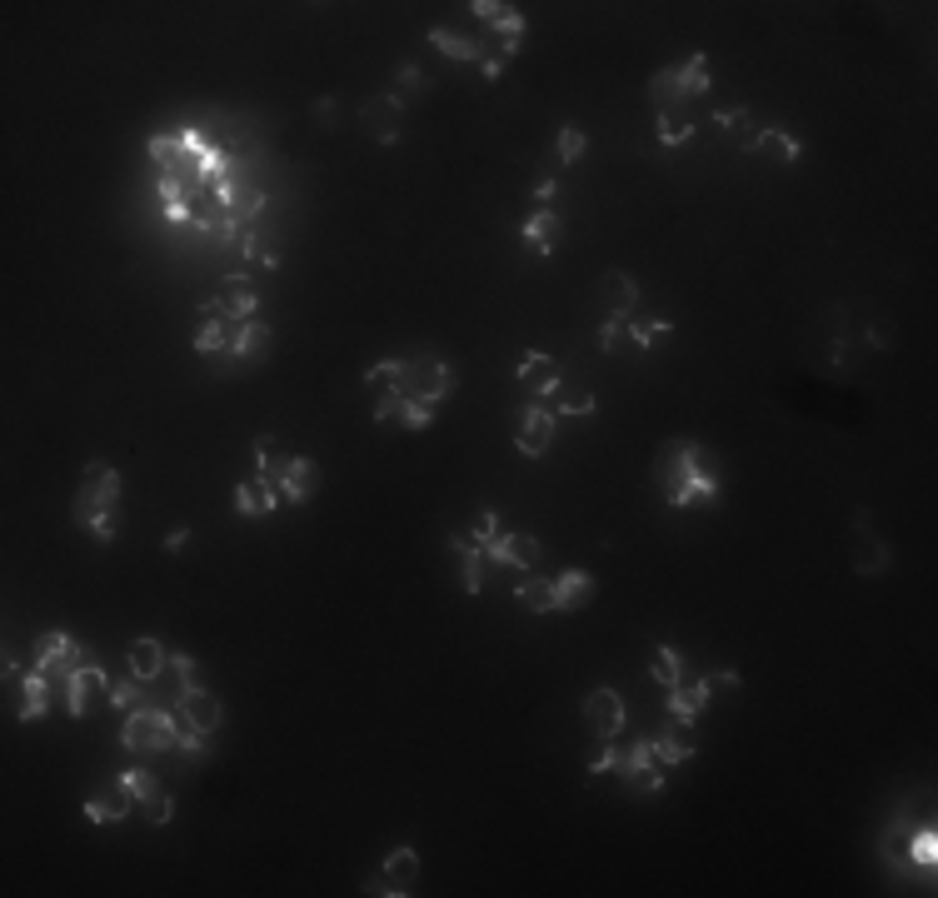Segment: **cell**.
Masks as SVG:
<instances>
[{
  "instance_id": "1",
  "label": "cell",
  "mask_w": 938,
  "mask_h": 898,
  "mask_svg": "<svg viewBox=\"0 0 938 898\" xmlns=\"http://www.w3.org/2000/svg\"><path fill=\"white\" fill-rule=\"evenodd\" d=\"M120 744L130 754H170V749H180V719H175V709L145 704V709L125 714Z\"/></svg>"
},
{
  "instance_id": "2",
  "label": "cell",
  "mask_w": 938,
  "mask_h": 898,
  "mask_svg": "<svg viewBox=\"0 0 938 898\" xmlns=\"http://www.w3.org/2000/svg\"><path fill=\"white\" fill-rule=\"evenodd\" d=\"M390 390H400L405 400H420V405L435 410V405L455 390V370H450L445 360H430V355H420V360H400Z\"/></svg>"
},
{
  "instance_id": "3",
  "label": "cell",
  "mask_w": 938,
  "mask_h": 898,
  "mask_svg": "<svg viewBox=\"0 0 938 898\" xmlns=\"http://www.w3.org/2000/svg\"><path fill=\"white\" fill-rule=\"evenodd\" d=\"M699 469H704V449L694 445V440H669V445L659 449V459H654V479H659V489H664L669 504L679 499V489H684Z\"/></svg>"
},
{
  "instance_id": "4",
  "label": "cell",
  "mask_w": 938,
  "mask_h": 898,
  "mask_svg": "<svg viewBox=\"0 0 938 898\" xmlns=\"http://www.w3.org/2000/svg\"><path fill=\"white\" fill-rule=\"evenodd\" d=\"M260 479H270V484L280 489V499L300 504V499H310V494L320 489V464H315V459H275Z\"/></svg>"
},
{
  "instance_id": "5",
  "label": "cell",
  "mask_w": 938,
  "mask_h": 898,
  "mask_svg": "<svg viewBox=\"0 0 938 898\" xmlns=\"http://www.w3.org/2000/svg\"><path fill=\"white\" fill-rule=\"evenodd\" d=\"M115 499H120V474L105 464H85V489L75 499V519L90 524L100 509H115Z\"/></svg>"
},
{
  "instance_id": "6",
  "label": "cell",
  "mask_w": 938,
  "mask_h": 898,
  "mask_svg": "<svg viewBox=\"0 0 938 898\" xmlns=\"http://www.w3.org/2000/svg\"><path fill=\"white\" fill-rule=\"evenodd\" d=\"M584 719H589V729L599 734V744L619 739V729H624V699H619V689H609V684L589 689V699H584Z\"/></svg>"
},
{
  "instance_id": "7",
  "label": "cell",
  "mask_w": 938,
  "mask_h": 898,
  "mask_svg": "<svg viewBox=\"0 0 938 898\" xmlns=\"http://www.w3.org/2000/svg\"><path fill=\"white\" fill-rule=\"evenodd\" d=\"M514 445H519V454H529V459L549 454V445H554V415H549L544 400H534V405L519 415V435H514Z\"/></svg>"
},
{
  "instance_id": "8",
  "label": "cell",
  "mask_w": 938,
  "mask_h": 898,
  "mask_svg": "<svg viewBox=\"0 0 938 898\" xmlns=\"http://www.w3.org/2000/svg\"><path fill=\"white\" fill-rule=\"evenodd\" d=\"M360 120H365L370 140H380V145H395V140H400V125H405V105H400L395 95H375V100H365Z\"/></svg>"
},
{
  "instance_id": "9",
  "label": "cell",
  "mask_w": 938,
  "mask_h": 898,
  "mask_svg": "<svg viewBox=\"0 0 938 898\" xmlns=\"http://www.w3.org/2000/svg\"><path fill=\"white\" fill-rule=\"evenodd\" d=\"M175 719L180 724H190V729H200V734H215L220 729V699L215 694H205V689H185V694H175Z\"/></svg>"
},
{
  "instance_id": "10",
  "label": "cell",
  "mask_w": 938,
  "mask_h": 898,
  "mask_svg": "<svg viewBox=\"0 0 938 898\" xmlns=\"http://www.w3.org/2000/svg\"><path fill=\"white\" fill-rule=\"evenodd\" d=\"M484 559L504 564V569H534L539 564V539H529V534H494L484 544Z\"/></svg>"
},
{
  "instance_id": "11",
  "label": "cell",
  "mask_w": 938,
  "mask_h": 898,
  "mask_svg": "<svg viewBox=\"0 0 938 898\" xmlns=\"http://www.w3.org/2000/svg\"><path fill=\"white\" fill-rule=\"evenodd\" d=\"M95 694H105V699H110V679H105V674H100L95 664H85V669H75V674H70V684L60 689V699H65V709H70V719H80V714L90 709V699H95Z\"/></svg>"
},
{
  "instance_id": "12",
  "label": "cell",
  "mask_w": 938,
  "mask_h": 898,
  "mask_svg": "<svg viewBox=\"0 0 938 898\" xmlns=\"http://www.w3.org/2000/svg\"><path fill=\"white\" fill-rule=\"evenodd\" d=\"M375 420H380V425L400 420V425H410V430H430L435 410H430V405H420V400H405L400 390H390V395H380V405H375Z\"/></svg>"
},
{
  "instance_id": "13",
  "label": "cell",
  "mask_w": 938,
  "mask_h": 898,
  "mask_svg": "<svg viewBox=\"0 0 938 898\" xmlns=\"http://www.w3.org/2000/svg\"><path fill=\"white\" fill-rule=\"evenodd\" d=\"M215 305H220V315H230V320H250V315H255V305H260V295H255L250 275H225V280H220Z\"/></svg>"
},
{
  "instance_id": "14",
  "label": "cell",
  "mask_w": 938,
  "mask_h": 898,
  "mask_svg": "<svg viewBox=\"0 0 938 898\" xmlns=\"http://www.w3.org/2000/svg\"><path fill=\"white\" fill-rule=\"evenodd\" d=\"M524 240H529L534 255H554L559 240H564V215L559 210H534L529 225H524Z\"/></svg>"
},
{
  "instance_id": "15",
  "label": "cell",
  "mask_w": 938,
  "mask_h": 898,
  "mask_svg": "<svg viewBox=\"0 0 938 898\" xmlns=\"http://www.w3.org/2000/svg\"><path fill=\"white\" fill-rule=\"evenodd\" d=\"M20 704H15V719H25V724H35V719H45V709H50V694H55V684L40 674V669H25V679H20Z\"/></svg>"
},
{
  "instance_id": "16",
  "label": "cell",
  "mask_w": 938,
  "mask_h": 898,
  "mask_svg": "<svg viewBox=\"0 0 938 898\" xmlns=\"http://www.w3.org/2000/svg\"><path fill=\"white\" fill-rule=\"evenodd\" d=\"M130 804H135L130 784H125V779H115L105 794H95V799L85 804V814H90V824H115V819H125V814H130Z\"/></svg>"
},
{
  "instance_id": "17",
  "label": "cell",
  "mask_w": 938,
  "mask_h": 898,
  "mask_svg": "<svg viewBox=\"0 0 938 898\" xmlns=\"http://www.w3.org/2000/svg\"><path fill=\"white\" fill-rule=\"evenodd\" d=\"M270 325H255V320H245V325H235V340H230V360H240V365H255L260 355H270Z\"/></svg>"
},
{
  "instance_id": "18",
  "label": "cell",
  "mask_w": 938,
  "mask_h": 898,
  "mask_svg": "<svg viewBox=\"0 0 938 898\" xmlns=\"http://www.w3.org/2000/svg\"><path fill=\"white\" fill-rule=\"evenodd\" d=\"M749 155H764V160H774V165H784V170H789V165H794V160L804 155V145H799V140H794L789 130H759V135H754V150H749Z\"/></svg>"
},
{
  "instance_id": "19",
  "label": "cell",
  "mask_w": 938,
  "mask_h": 898,
  "mask_svg": "<svg viewBox=\"0 0 938 898\" xmlns=\"http://www.w3.org/2000/svg\"><path fill=\"white\" fill-rule=\"evenodd\" d=\"M599 290H604L609 315H624V320H629V310L639 305V285H634V275H624V270H604Z\"/></svg>"
},
{
  "instance_id": "20",
  "label": "cell",
  "mask_w": 938,
  "mask_h": 898,
  "mask_svg": "<svg viewBox=\"0 0 938 898\" xmlns=\"http://www.w3.org/2000/svg\"><path fill=\"white\" fill-rule=\"evenodd\" d=\"M275 504H280V489H275L270 479H260V474H255V479H245V484L235 489V509H240V514H250V519L270 514Z\"/></svg>"
},
{
  "instance_id": "21",
  "label": "cell",
  "mask_w": 938,
  "mask_h": 898,
  "mask_svg": "<svg viewBox=\"0 0 938 898\" xmlns=\"http://www.w3.org/2000/svg\"><path fill=\"white\" fill-rule=\"evenodd\" d=\"M519 380H524L534 395H549V390L559 385V360H549V355L529 350V355L519 360Z\"/></svg>"
},
{
  "instance_id": "22",
  "label": "cell",
  "mask_w": 938,
  "mask_h": 898,
  "mask_svg": "<svg viewBox=\"0 0 938 898\" xmlns=\"http://www.w3.org/2000/svg\"><path fill=\"white\" fill-rule=\"evenodd\" d=\"M165 664H170V654H165L155 639H135V644H130V674H135V679L155 684V679L165 674Z\"/></svg>"
},
{
  "instance_id": "23",
  "label": "cell",
  "mask_w": 938,
  "mask_h": 898,
  "mask_svg": "<svg viewBox=\"0 0 938 898\" xmlns=\"http://www.w3.org/2000/svg\"><path fill=\"white\" fill-rule=\"evenodd\" d=\"M714 689H709V679H699V684H679V689H669V714H674V724H694V714L704 709V699H709Z\"/></svg>"
},
{
  "instance_id": "24",
  "label": "cell",
  "mask_w": 938,
  "mask_h": 898,
  "mask_svg": "<svg viewBox=\"0 0 938 898\" xmlns=\"http://www.w3.org/2000/svg\"><path fill=\"white\" fill-rule=\"evenodd\" d=\"M450 544H455V554H460V584H465V594H479V589H484V564H489L484 549H479L474 539H465V534H455Z\"/></svg>"
},
{
  "instance_id": "25",
  "label": "cell",
  "mask_w": 938,
  "mask_h": 898,
  "mask_svg": "<svg viewBox=\"0 0 938 898\" xmlns=\"http://www.w3.org/2000/svg\"><path fill=\"white\" fill-rule=\"evenodd\" d=\"M544 405H549V415H594V395L589 390H579V385H554L549 395H539Z\"/></svg>"
},
{
  "instance_id": "26",
  "label": "cell",
  "mask_w": 938,
  "mask_h": 898,
  "mask_svg": "<svg viewBox=\"0 0 938 898\" xmlns=\"http://www.w3.org/2000/svg\"><path fill=\"white\" fill-rule=\"evenodd\" d=\"M909 839H914V834H909V819H894L889 834H884V844H879V849H884V864H889L894 874H909V869H914V859H909Z\"/></svg>"
},
{
  "instance_id": "27",
  "label": "cell",
  "mask_w": 938,
  "mask_h": 898,
  "mask_svg": "<svg viewBox=\"0 0 938 898\" xmlns=\"http://www.w3.org/2000/svg\"><path fill=\"white\" fill-rule=\"evenodd\" d=\"M385 874H390V884H395L400 894H410V889H415V879H420V854H415L410 844L390 849V859H385Z\"/></svg>"
},
{
  "instance_id": "28",
  "label": "cell",
  "mask_w": 938,
  "mask_h": 898,
  "mask_svg": "<svg viewBox=\"0 0 938 898\" xmlns=\"http://www.w3.org/2000/svg\"><path fill=\"white\" fill-rule=\"evenodd\" d=\"M594 594V579H589V569H569V574H559L554 579V609H574L579 599H589Z\"/></svg>"
},
{
  "instance_id": "29",
  "label": "cell",
  "mask_w": 938,
  "mask_h": 898,
  "mask_svg": "<svg viewBox=\"0 0 938 898\" xmlns=\"http://www.w3.org/2000/svg\"><path fill=\"white\" fill-rule=\"evenodd\" d=\"M889 559H894V554H889V544H884V539H874V534L864 529V539H859V549H854V569H859V574H884V569H889Z\"/></svg>"
},
{
  "instance_id": "30",
  "label": "cell",
  "mask_w": 938,
  "mask_h": 898,
  "mask_svg": "<svg viewBox=\"0 0 938 898\" xmlns=\"http://www.w3.org/2000/svg\"><path fill=\"white\" fill-rule=\"evenodd\" d=\"M514 594H519V604H524L529 614H549V609H554V584L539 579V574H524Z\"/></svg>"
},
{
  "instance_id": "31",
  "label": "cell",
  "mask_w": 938,
  "mask_h": 898,
  "mask_svg": "<svg viewBox=\"0 0 938 898\" xmlns=\"http://www.w3.org/2000/svg\"><path fill=\"white\" fill-rule=\"evenodd\" d=\"M704 90H709V60H704V55H689V60L679 65V95L694 100V95H704Z\"/></svg>"
},
{
  "instance_id": "32",
  "label": "cell",
  "mask_w": 938,
  "mask_h": 898,
  "mask_svg": "<svg viewBox=\"0 0 938 898\" xmlns=\"http://www.w3.org/2000/svg\"><path fill=\"white\" fill-rule=\"evenodd\" d=\"M649 100H654L659 110L684 105V95H679V70H654V75H649Z\"/></svg>"
},
{
  "instance_id": "33",
  "label": "cell",
  "mask_w": 938,
  "mask_h": 898,
  "mask_svg": "<svg viewBox=\"0 0 938 898\" xmlns=\"http://www.w3.org/2000/svg\"><path fill=\"white\" fill-rule=\"evenodd\" d=\"M230 340H235V330L225 320H200V330H195V350L200 355H215V350L230 355Z\"/></svg>"
},
{
  "instance_id": "34",
  "label": "cell",
  "mask_w": 938,
  "mask_h": 898,
  "mask_svg": "<svg viewBox=\"0 0 938 898\" xmlns=\"http://www.w3.org/2000/svg\"><path fill=\"white\" fill-rule=\"evenodd\" d=\"M599 345H604V355H624V350H634L639 340H634V325H629L624 315H609V325L599 330Z\"/></svg>"
},
{
  "instance_id": "35",
  "label": "cell",
  "mask_w": 938,
  "mask_h": 898,
  "mask_svg": "<svg viewBox=\"0 0 938 898\" xmlns=\"http://www.w3.org/2000/svg\"><path fill=\"white\" fill-rule=\"evenodd\" d=\"M649 669H654V679H659L664 689H679V684H684V664H679V654H674L669 644H654Z\"/></svg>"
},
{
  "instance_id": "36",
  "label": "cell",
  "mask_w": 938,
  "mask_h": 898,
  "mask_svg": "<svg viewBox=\"0 0 938 898\" xmlns=\"http://www.w3.org/2000/svg\"><path fill=\"white\" fill-rule=\"evenodd\" d=\"M649 754H654V764H659V769H674V764H689V759H694V744H689V739H669V734H664V739H649Z\"/></svg>"
},
{
  "instance_id": "37",
  "label": "cell",
  "mask_w": 938,
  "mask_h": 898,
  "mask_svg": "<svg viewBox=\"0 0 938 898\" xmlns=\"http://www.w3.org/2000/svg\"><path fill=\"white\" fill-rule=\"evenodd\" d=\"M694 130H699V125H694L689 115H679V105H674V110H659V145H684Z\"/></svg>"
},
{
  "instance_id": "38",
  "label": "cell",
  "mask_w": 938,
  "mask_h": 898,
  "mask_svg": "<svg viewBox=\"0 0 938 898\" xmlns=\"http://www.w3.org/2000/svg\"><path fill=\"white\" fill-rule=\"evenodd\" d=\"M704 499H709V504L719 499V479L699 469V474H694V479H689V484L679 489V499H674V509H679V504H704Z\"/></svg>"
},
{
  "instance_id": "39",
  "label": "cell",
  "mask_w": 938,
  "mask_h": 898,
  "mask_svg": "<svg viewBox=\"0 0 938 898\" xmlns=\"http://www.w3.org/2000/svg\"><path fill=\"white\" fill-rule=\"evenodd\" d=\"M165 669H170V674H175V684H180L175 694H185V689H205V669H200L190 654H170V664H165Z\"/></svg>"
},
{
  "instance_id": "40",
  "label": "cell",
  "mask_w": 938,
  "mask_h": 898,
  "mask_svg": "<svg viewBox=\"0 0 938 898\" xmlns=\"http://www.w3.org/2000/svg\"><path fill=\"white\" fill-rule=\"evenodd\" d=\"M140 684H145V679H135V674H130V679H120V684H110V704H115V709H125V714L145 709L150 699H145V689H140Z\"/></svg>"
},
{
  "instance_id": "41",
  "label": "cell",
  "mask_w": 938,
  "mask_h": 898,
  "mask_svg": "<svg viewBox=\"0 0 938 898\" xmlns=\"http://www.w3.org/2000/svg\"><path fill=\"white\" fill-rule=\"evenodd\" d=\"M430 45L445 50L450 60H479V45H474V40H460V35H450V30H430Z\"/></svg>"
},
{
  "instance_id": "42",
  "label": "cell",
  "mask_w": 938,
  "mask_h": 898,
  "mask_svg": "<svg viewBox=\"0 0 938 898\" xmlns=\"http://www.w3.org/2000/svg\"><path fill=\"white\" fill-rule=\"evenodd\" d=\"M659 784H664V769H659V764H649V769H639V774H629V779H624V789H629V794H639V799L659 794Z\"/></svg>"
},
{
  "instance_id": "43",
  "label": "cell",
  "mask_w": 938,
  "mask_h": 898,
  "mask_svg": "<svg viewBox=\"0 0 938 898\" xmlns=\"http://www.w3.org/2000/svg\"><path fill=\"white\" fill-rule=\"evenodd\" d=\"M420 85H425V75H420V65H405V70H400V80H395V90H390V95H395V100H400V105H410V100H415V95H420Z\"/></svg>"
},
{
  "instance_id": "44",
  "label": "cell",
  "mask_w": 938,
  "mask_h": 898,
  "mask_svg": "<svg viewBox=\"0 0 938 898\" xmlns=\"http://www.w3.org/2000/svg\"><path fill=\"white\" fill-rule=\"evenodd\" d=\"M584 145H589V140H584L579 125H564V130H559V160H564V165H574V160L584 155Z\"/></svg>"
},
{
  "instance_id": "45",
  "label": "cell",
  "mask_w": 938,
  "mask_h": 898,
  "mask_svg": "<svg viewBox=\"0 0 938 898\" xmlns=\"http://www.w3.org/2000/svg\"><path fill=\"white\" fill-rule=\"evenodd\" d=\"M120 779L130 784V794H135V804H145L150 794H160V784H155V774H145V769H125Z\"/></svg>"
},
{
  "instance_id": "46",
  "label": "cell",
  "mask_w": 938,
  "mask_h": 898,
  "mask_svg": "<svg viewBox=\"0 0 938 898\" xmlns=\"http://www.w3.org/2000/svg\"><path fill=\"white\" fill-rule=\"evenodd\" d=\"M135 809H140L150 824H170V814H175V804H170V794H165V789H160V794H150V799H145V804H135Z\"/></svg>"
},
{
  "instance_id": "47",
  "label": "cell",
  "mask_w": 938,
  "mask_h": 898,
  "mask_svg": "<svg viewBox=\"0 0 938 898\" xmlns=\"http://www.w3.org/2000/svg\"><path fill=\"white\" fill-rule=\"evenodd\" d=\"M494 534H499V519H494V509H479V514H474V524H469V539H474V544L484 549V544H489Z\"/></svg>"
},
{
  "instance_id": "48",
  "label": "cell",
  "mask_w": 938,
  "mask_h": 898,
  "mask_svg": "<svg viewBox=\"0 0 938 898\" xmlns=\"http://www.w3.org/2000/svg\"><path fill=\"white\" fill-rule=\"evenodd\" d=\"M634 340H639L644 350H654V345L674 340V325H664V320H654V325H639V330H634Z\"/></svg>"
},
{
  "instance_id": "49",
  "label": "cell",
  "mask_w": 938,
  "mask_h": 898,
  "mask_svg": "<svg viewBox=\"0 0 938 898\" xmlns=\"http://www.w3.org/2000/svg\"><path fill=\"white\" fill-rule=\"evenodd\" d=\"M115 529H120V519H115V509H100V514L90 519V534H95L100 544H110V539H115Z\"/></svg>"
},
{
  "instance_id": "50",
  "label": "cell",
  "mask_w": 938,
  "mask_h": 898,
  "mask_svg": "<svg viewBox=\"0 0 938 898\" xmlns=\"http://www.w3.org/2000/svg\"><path fill=\"white\" fill-rule=\"evenodd\" d=\"M255 464H260V474L275 464V440H270V435H260V440H255Z\"/></svg>"
},
{
  "instance_id": "51",
  "label": "cell",
  "mask_w": 938,
  "mask_h": 898,
  "mask_svg": "<svg viewBox=\"0 0 938 898\" xmlns=\"http://www.w3.org/2000/svg\"><path fill=\"white\" fill-rule=\"evenodd\" d=\"M365 894H380V898H385V894H390V898H405V894H400V889H395V884H390V874H385V869H380V874H375V879L365 884Z\"/></svg>"
},
{
  "instance_id": "52",
  "label": "cell",
  "mask_w": 938,
  "mask_h": 898,
  "mask_svg": "<svg viewBox=\"0 0 938 898\" xmlns=\"http://www.w3.org/2000/svg\"><path fill=\"white\" fill-rule=\"evenodd\" d=\"M469 10H474L479 20H494V15H499L504 5H494V0H469Z\"/></svg>"
},
{
  "instance_id": "53",
  "label": "cell",
  "mask_w": 938,
  "mask_h": 898,
  "mask_svg": "<svg viewBox=\"0 0 938 898\" xmlns=\"http://www.w3.org/2000/svg\"><path fill=\"white\" fill-rule=\"evenodd\" d=\"M709 689H739V674H734V669H724V674H714V679H709Z\"/></svg>"
},
{
  "instance_id": "54",
  "label": "cell",
  "mask_w": 938,
  "mask_h": 898,
  "mask_svg": "<svg viewBox=\"0 0 938 898\" xmlns=\"http://www.w3.org/2000/svg\"><path fill=\"white\" fill-rule=\"evenodd\" d=\"M534 200L549 205V200H554V180H539V185H534Z\"/></svg>"
}]
</instances>
